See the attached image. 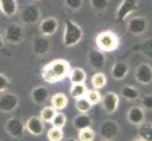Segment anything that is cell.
I'll list each match as a JSON object with an SVG mask.
<instances>
[{
	"instance_id": "6da1fadb",
	"label": "cell",
	"mask_w": 152,
	"mask_h": 141,
	"mask_svg": "<svg viewBox=\"0 0 152 141\" xmlns=\"http://www.w3.org/2000/svg\"><path fill=\"white\" fill-rule=\"evenodd\" d=\"M71 70L70 64L65 59H55L45 64L41 70L43 80L48 84H56L68 77Z\"/></svg>"
},
{
	"instance_id": "7a4b0ae2",
	"label": "cell",
	"mask_w": 152,
	"mask_h": 141,
	"mask_svg": "<svg viewBox=\"0 0 152 141\" xmlns=\"http://www.w3.org/2000/svg\"><path fill=\"white\" fill-rule=\"evenodd\" d=\"M83 38V30L71 19L64 20V30L62 35V43L64 47L70 48L80 43Z\"/></svg>"
},
{
	"instance_id": "3957f363",
	"label": "cell",
	"mask_w": 152,
	"mask_h": 141,
	"mask_svg": "<svg viewBox=\"0 0 152 141\" xmlns=\"http://www.w3.org/2000/svg\"><path fill=\"white\" fill-rule=\"evenodd\" d=\"M120 44L119 37L113 31L105 30L99 32L96 37V45L103 53H111L116 50Z\"/></svg>"
},
{
	"instance_id": "277c9868",
	"label": "cell",
	"mask_w": 152,
	"mask_h": 141,
	"mask_svg": "<svg viewBox=\"0 0 152 141\" xmlns=\"http://www.w3.org/2000/svg\"><path fill=\"white\" fill-rule=\"evenodd\" d=\"M139 9L138 0H122L115 12V18L118 23H124L132 13Z\"/></svg>"
},
{
	"instance_id": "5b68a950",
	"label": "cell",
	"mask_w": 152,
	"mask_h": 141,
	"mask_svg": "<svg viewBox=\"0 0 152 141\" xmlns=\"http://www.w3.org/2000/svg\"><path fill=\"white\" fill-rule=\"evenodd\" d=\"M148 19L144 15H137L129 18L127 22V30L133 36H142L148 28Z\"/></svg>"
},
{
	"instance_id": "8992f818",
	"label": "cell",
	"mask_w": 152,
	"mask_h": 141,
	"mask_svg": "<svg viewBox=\"0 0 152 141\" xmlns=\"http://www.w3.org/2000/svg\"><path fill=\"white\" fill-rule=\"evenodd\" d=\"M20 21L23 25H35L41 18L40 8L36 4H28L21 9Z\"/></svg>"
},
{
	"instance_id": "52a82bcc",
	"label": "cell",
	"mask_w": 152,
	"mask_h": 141,
	"mask_svg": "<svg viewBox=\"0 0 152 141\" xmlns=\"http://www.w3.org/2000/svg\"><path fill=\"white\" fill-rule=\"evenodd\" d=\"M4 40L12 44H19L25 40V30L21 25L12 23L5 28Z\"/></svg>"
},
{
	"instance_id": "ba28073f",
	"label": "cell",
	"mask_w": 152,
	"mask_h": 141,
	"mask_svg": "<svg viewBox=\"0 0 152 141\" xmlns=\"http://www.w3.org/2000/svg\"><path fill=\"white\" fill-rule=\"evenodd\" d=\"M5 131L10 137L19 139L24 137L26 125L23 121L18 117H10L5 122Z\"/></svg>"
},
{
	"instance_id": "9c48e42d",
	"label": "cell",
	"mask_w": 152,
	"mask_h": 141,
	"mask_svg": "<svg viewBox=\"0 0 152 141\" xmlns=\"http://www.w3.org/2000/svg\"><path fill=\"white\" fill-rule=\"evenodd\" d=\"M120 132V125L114 119H106L101 122L99 126V134L104 139L113 140L118 135Z\"/></svg>"
},
{
	"instance_id": "30bf717a",
	"label": "cell",
	"mask_w": 152,
	"mask_h": 141,
	"mask_svg": "<svg viewBox=\"0 0 152 141\" xmlns=\"http://www.w3.org/2000/svg\"><path fill=\"white\" fill-rule=\"evenodd\" d=\"M134 78L140 85H150L152 83V66L145 62L139 64L135 68Z\"/></svg>"
},
{
	"instance_id": "8fae6325",
	"label": "cell",
	"mask_w": 152,
	"mask_h": 141,
	"mask_svg": "<svg viewBox=\"0 0 152 141\" xmlns=\"http://www.w3.org/2000/svg\"><path fill=\"white\" fill-rule=\"evenodd\" d=\"M19 106V97L15 93L7 92L0 96V112L8 114L13 112Z\"/></svg>"
},
{
	"instance_id": "7c38bea8",
	"label": "cell",
	"mask_w": 152,
	"mask_h": 141,
	"mask_svg": "<svg viewBox=\"0 0 152 141\" xmlns=\"http://www.w3.org/2000/svg\"><path fill=\"white\" fill-rule=\"evenodd\" d=\"M119 102H120V98L118 96V94L113 91H109L104 96H102L100 103L102 104V108L104 112L107 115H112L117 110Z\"/></svg>"
},
{
	"instance_id": "4fadbf2b",
	"label": "cell",
	"mask_w": 152,
	"mask_h": 141,
	"mask_svg": "<svg viewBox=\"0 0 152 141\" xmlns=\"http://www.w3.org/2000/svg\"><path fill=\"white\" fill-rule=\"evenodd\" d=\"M87 59H88V63L91 66L92 69L98 72L103 69L105 63H106L105 54L102 51L98 50L97 48H92L89 50Z\"/></svg>"
},
{
	"instance_id": "5bb4252c",
	"label": "cell",
	"mask_w": 152,
	"mask_h": 141,
	"mask_svg": "<svg viewBox=\"0 0 152 141\" xmlns=\"http://www.w3.org/2000/svg\"><path fill=\"white\" fill-rule=\"evenodd\" d=\"M126 118L132 125L139 127L145 121V110L141 106H132L127 111Z\"/></svg>"
},
{
	"instance_id": "9a60e30c",
	"label": "cell",
	"mask_w": 152,
	"mask_h": 141,
	"mask_svg": "<svg viewBox=\"0 0 152 141\" xmlns=\"http://www.w3.org/2000/svg\"><path fill=\"white\" fill-rule=\"evenodd\" d=\"M58 27H59V22L55 17H46L43 19L40 22L39 25V30L42 36L45 37H50V36L54 35Z\"/></svg>"
},
{
	"instance_id": "2e32d148",
	"label": "cell",
	"mask_w": 152,
	"mask_h": 141,
	"mask_svg": "<svg viewBox=\"0 0 152 141\" xmlns=\"http://www.w3.org/2000/svg\"><path fill=\"white\" fill-rule=\"evenodd\" d=\"M26 129L28 132L34 135V137H40L44 134L45 131V122L43 121L40 117L38 116H32L28 119L26 122Z\"/></svg>"
},
{
	"instance_id": "e0dca14e",
	"label": "cell",
	"mask_w": 152,
	"mask_h": 141,
	"mask_svg": "<svg viewBox=\"0 0 152 141\" xmlns=\"http://www.w3.org/2000/svg\"><path fill=\"white\" fill-rule=\"evenodd\" d=\"M51 48V43L48 37L45 36H40L37 37L32 44V50L33 53L38 56H46L50 51Z\"/></svg>"
},
{
	"instance_id": "ac0fdd59",
	"label": "cell",
	"mask_w": 152,
	"mask_h": 141,
	"mask_svg": "<svg viewBox=\"0 0 152 141\" xmlns=\"http://www.w3.org/2000/svg\"><path fill=\"white\" fill-rule=\"evenodd\" d=\"M129 72V65L126 61H116L111 69V75L115 80L125 79Z\"/></svg>"
},
{
	"instance_id": "d6986e66",
	"label": "cell",
	"mask_w": 152,
	"mask_h": 141,
	"mask_svg": "<svg viewBox=\"0 0 152 141\" xmlns=\"http://www.w3.org/2000/svg\"><path fill=\"white\" fill-rule=\"evenodd\" d=\"M30 98L35 103L44 104L49 98V90L45 86H39L34 87L30 93Z\"/></svg>"
},
{
	"instance_id": "ffe728a7",
	"label": "cell",
	"mask_w": 152,
	"mask_h": 141,
	"mask_svg": "<svg viewBox=\"0 0 152 141\" xmlns=\"http://www.w3.org/2000/svg\"><path fill=\"white\" fill-rule=\"evenodd\" d=\"M18 4L16 0H0V12L6 17H12L17 13Z\"/></svg>"
},
{
	"instance_id": "44dd1931",
	"label": "cell",
	"mask_w": 152,
	"mask_h": 141,
	"mask_svg": "<svg viewBox=\"0 0 152 141\" xmlns=\"http://www.w3.org/2000/svg\"><path fill=\"white\" fill-rule=\"evenodd\" d=\"M93 119L89 116L88 113H80L73 119V126L77 131L92 126Z\"/></svg>"
},
{
	"instance_id": "7402d4cb",
	"label": "cell",
	"mask_w": 152,
	"mask_h": 141,
	"mask_svg": "<svg viewBox=\"0 0 152 141\" xmlns=\"http://www.w3.org/2000/svg\"><path fill=\"white\" fill-rule=\"evenodd\" d=\"M120 93H121V96L125 100L129 101V102L136 101L141 96V92L139 88L135 87L133 86H129V85L123 86L121 87V90H120Z\"/></svg>"
},
{
	"instance_id": "603a6c76",
	"label": "cell",
	"mask_w": 152,
	"mask_h": 141,
	"mask_svg": "<svg viewBox=\"0 0 152 141\" xmlns=\"http://www.w3.org/2000/svg\"><path fill=\"white\" fill-rule=\"evenodd\" d=\"M68 78H69L71 84H80V83H85L87 74L86 72L83 69H81L80 67H77L70 70Z\"/></svg>"
},
{
	"instance_id": "cb8c5ba5",
	"label": "cell",
	"mask_w": 152,
	"mask_h": 141,
	"mask_svg": "<svg viewBox=\"0 0 152 141\" xmlns=\"http://www.w3.org/2000/svg\"><path fill=\"white\" fill-rule=\"evenodd\" d=\"M51 104L56 110H62L68 104V98L64 93H56L51 98Z\"/></svg>"
},
{
	"instance_id": "d4e9b609",
	"label": "cell",
	"mask_w": 152,
	"mask_h": 141,
	"mask_svg": "<svg viewBox=\"0 0 152 141\" xmlns=\"http://www.w3.org/2000/svg\"><path fill=\"white\" fill-rule=\"evenodd\" d=\"M138 137L144 141H152V122H144L138 127Z\"/></svg>"
},
{
	"instance_id": "484cf974",
	"label": "cell",
	"mask_w": 152,
	"mask_h": 141,
	"mask_svg": "<svg viewBox=\"0 0 152 141\" xmlns=\"http://www.w3.org/2000/svg\"><path fill=\"white\" fill-rule=\"evenodd\" d=\"M88 91V87L85 83H80V84H72L70 87V96L73 99H78L81 97H85Z\"/></svg>"
},
{
	"instance_id": "4316f807",
	"label": "cell",
	"mask_w": 152,
	"mask_h": 141,
	"mask_svg": "<svg viewBox=\"0 0 152 141\" xmlns=\"http://www.w3.org/2000/svg\"><path fill=\"white\" fill-rule=\"evenodd\" d=\"M107 82H108L107 76L101 72H96V74H94L91 78V83H92L93 87L95 88V90H101V88H103L105 86H106Z\"/></svg>"
},
{
	"instance_id": "83f0119b",
	"label": "cell",
	"mask_w": 152,
	"mask_h": 141,
	"mask_svg": "<svg viewBox=\"0 0 152 141\" xmlns=\"http://www.w3.org/2000/svg\"><path fill=\"white\" fill-rule=\"evenodd\" d=\"M75 107L80 113H88L93 107V104L86 97H81L75 100Z\"/></svg>"
},
{
	"instance_id": "f1b7e54d",
	"label": "cell",
	"mask_w": 152,
	"mask_h": 141,
	"mask_svg": "<svg viewBox=\"0 0 152 141\" xmlns=\"http://www.w3.org/2000/svg\"><path fill=\"white\" fill-rule=\"evenodd\" d=\"M57 113V110L53 106H45L40 112V118L44 122H51Z\"/></svg>"
},
{
	"instance_id": "f546056e",
	"label": "cell",
	"mask_w": 152,
	"mask_h": 141,
	"mask_svg": "<svg viewBox=\"0 0 152 141\" xmlns=\"http://www.w3.org/2000/svg\"><path fill=\"white\" fill-rule=\"evenodd\" d=\"M110 5V0H90V6L96 12H103L107 10Z\"/></svg>"
},
{
	"instance_id": "4dcf8cb0",
	"label": "cell",
	"mask_w": 152,
	"mask_h": 141,
	"mask_svg": "<svg viewBox=\"0 0 152 141\" xmlns=\"http://www.w3.org/2000/svg\"><path fill=\"white\" fill-rule=\"evenodd\" d=\"M95 139L96 133L91 127L78 131V141H94Z\"/></svg>"
},
{
	"instance_id": "1f68e13d",
	"label": "cell",
	"mask_w": 152,
	"mask_h": 141,
	"mask_svg": "<svg viewBox=\"0 0 152 141\" xmlns=\"http://www.w3.org/2000/svg\"><path fill=\"white\" fill-rule=\"evenodd\" d=\"M64 134L62 129L52 127L48 132V138L49 141H61L64 138Z\"/></svg>"
},
{
	"instance_id": "d6a6232c",
	"label": "cell",
	"mask_w": 152,
	"mask_h": 141,
	"mask_svg": "<svg viewBox=\"0 0 152 141\" xmlns=\"http://www.w3.org/2000/svg\"><path fill=\"white\" fill-rule=\"evenodd\" d=\"M85 97L88 99V101L90 102L93 106L101 102V99H102V95L100 94V92L97 90H95V88H94V90H88Z\"/></svg>"
},
{
	"instance_id": "836d02e7",
	"label": "cell",
	"mask_w": 152,
	"mask_h": 141,
	"mask_svg": "<svg viewBox=\"0 0 152 141\" xmlns=\"http://www.w3.org/2000/svg\"><path fill=\"white\" fill-rule=\"evenodd\" d=\"M52 125H53V127H56V128H61L62 129L66 124V117L64 113H61V112H57L55 117L53 118L51 121Z\"/></svg>"
},
{
	"instance_id": "e575fe53",
	"label": "cell",
	"mask_w": 152,
	"mask_h": 141,
	"mask_svg": "<svg viewBox=\"0 0 152 141\" xmlns=\"http://www.w3.org/2000/svg\"><path fill=\"white\" fill-rule=\"evenodd\" d=\"M65 7L72 12H77L83 6V0H64Z\"/></svg>"
},
{
	"instance_id": "d590c367",
	"label": "cell",
	"mask_w": 152,
	"mask_h": 141,
	"mask_svg": "<svg viewBox=\"0 0 152 141\" xmlns=\"http://www.w3.org/2000/svg\"><path fill=\"white\" fill-rule=\"evenodd\" d=\"M141 45V52L146 57L152 59V39L146 40Z\"/></svg>"
},
{
	"instance_id": "8d00e7d4",
	"label": "cell",
	"mask_w": 152,
	"mask_h": 141,
	"mask_svg": "<svg viewBox=\"0 0 152 141\" xmlns=\"http://www.w3.org/2000/svg\"><path fill=\"white\" fill-rule=\"evenodd\" d=\"M141 106L145 111H152V93L146 94L141 99Z\"/></svg>"
},
{
	"instance_id": "74e56055",
	"label": "cell",
	"mask_w": 152,
	"mask_h": 141,
	"mask_svg": "<svg viewBox=\"0 0 152 141\" xmlns=\"http://www.w3.org/2000/svg\"><path fill=\"white\" fill-rule=\"evenodd\" d=\"M10 87V78L4 74H0V93L8 90Z\"/></svg>"
},
{
	"instance_id": "f35d334b",
	"label": "cell",
	"mask_w": 152,
	"mask_h": 141,
	"mask_svg": "<svg viewBox=\"0 0 152 141\" xmlns=\"http://www.w3.org/2000/svg\"><path fill=\"white\" fill-rule=\"evenodd\" d=\"M4 48V37H3V34L1 33L0 31V51Z\"/></svg>"
},
{
	"instance_id": "ab89813d",
	"label": "cell",
	"mask_w": 152,
	"mask_h": 141,
	"mask_svg": "<svg viewBox=\"0 0 152 141\" xmlns=\"http://www.w3.org/2000/svg\"><path fill=\"white\" fill-rule=\"evenodd\" d=\"M65 141H78V140L76 139V138H74V137H69V138H67Z\"/></svg>"
},
{
	"instance_id": "60d3db41",
	"label": "cell",
	"mask_w": 152,
	"mask_h": 141,
	"mask_svg": "<svg viewBox=\"0 0 152 141\" xmlns=\"http://www.w3.org/2000/svg\"><path fill=\"white\" fill-rule=\"evenodd\" d=\"M130 141H144V140H142V139H141V138L137 137V138H134V139H132V140H130Z\"/></svg>"
},
{
	"instance_id": "b9f144b4",
	"label": "cell",
	"mask_w": 152,
	"mask_h": 141,
	"mask_svg": "<svg viewBox=\"0 0 152 141\" xmlns=\"http://www.w3.org/2000/svg\"><path fill=\"white\" fill-rule=\"evenodd\" d=\"M99 141H113V140H111V139H104V138H102L101 140H99Z\"/></svg>"
}]
</instances>
